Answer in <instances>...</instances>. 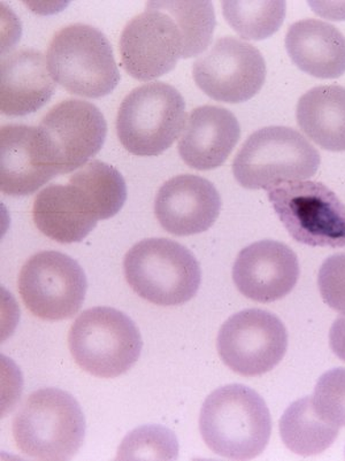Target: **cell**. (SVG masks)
I'll return each instance as SVG.
<instances>
[{
    "instance_id": "6da1fadb",
    "label": "cell",
    "mask_w": 345,
    "mask_h": 461,
    "mask_svg": "<svg viewBox=\"0 0 345 461\" xmlns=\"http://www.w3.org/2000/svg\"><path fill=\"white\" fill-rule=\"evenodd\" d=\"M272 418L263 397L243 384H228L206 398L199 430L215 455L250 460L263 454L271 438Z\"/></svg>"
},
{
    "instance_id": "7a4b0ae2",
    "label": "cell",
    "mask_w": 345,
    "mask_h": 461,
    "mask_svg": "<svg viewBox=\"0 0 345 461\" xmlns=\"http://www.w3.org/2000/svg\"><path fill=\"white\" fill-rule=\"evenodd\" d=\"M16 447L40 460H69L80 450L86 436L81 406L64 390H37L20 407L14 420Z\"/></svg>"
},
{
    "instance_id": "3957f363",
    "label": "cell",
    "mask_w": 345,
    "mask_h": 461,
    "mask_svg": "<svg viewBox=\"0 0 345 461\" xmlns=\"http://www.w3.org/2000/svg\"><path fill=\"white\" fill-rule=\"evenodd\" d=\"M47 61L53 80L80 97H105L120 82L110 41L89 24L74 23L57 32Z\"/></svg>"
},
{
    "instance_id": "277c9868",
    "label": "cell",
    "mask_w": 345,
    "mask_h": 461,
    "mask_svg": "<svg viewBox=\"0 0 345 461\" xmlns=\"http://www.w3.org/2000/svg\"><path fill=\"white\" fill-rule=\"evenodd\" d=\"M124 276L131 288L152 304L177 306L196 296L201 266L188 248L168 239L141 240L127 252Z\"/></svg>"
},
{
    "instance_id": "5b68a950",
    "label": "cell",
    "mask_w": 345,
    "mask_h": 461,
    "mask_svg": "<svg viewBox=\"0 0 345 461\" xmlns=\"http://www.w3.org/2000/svg\"><path fill=\"white\" fill-rule=\"evenodd\" d=\"M320 163L318 149L301 132L272 126L249 137L235 157L232 173L245 189L269 190L314 176Z\"/></svg>"
},
{
    "instance_id": "8992f818",
    "label": "cell",
    "mask_w": 345,
    "mask_h": 461,
    "mask_svg": "<svg viewBox=\"0 0 345 461\" xmlns=\"http://www.w3.org/2000/svg\"><path fill=\"white\" fill-rule=\"evenodd\" d=\"M69 351L83 371L102 379L127 373L139 360L143 342L139 328L122 311L93 307L78 315L68 335Z\"/></svg>"
},
{
    "instance_id": "52a82bcc",
    "label": "cell",
    "mask_w": 345,
    "mask_h": 461,
    "mask_svg": "<svg viewBox=\"0 0 345 461\" xmlns=\"http://www.w3.org/2000/svg\"><path fill=\"white\" fill-rule=\"evenodd\" d=\"M186 122V102L174 86L152 82L132 91L116 116V134L128 152L157 157L168 151Z\"/></svg>"
},
{
    "instance_id": "ba28073f",
    "label": "cell",
    "mask_w": 345,
    "mask_h": 461,
    "mask_svg": "<svg viewBox=\"0 0 345 461\" xmlns=\"http://www.w3.org/2000/svg\"><path fill=\"white\" fill-rule=\"evenodd\" d=\"M269 202L289 235L320 248H345V206L325 185L284 182L268 190Z\"/></svg>"
},
{
    "instance_id": "9c48e42d",
    "label": "cell",
    "mask_w": 345,
    "mask_h": 461,
    "mask_svg": "<svg viewBox=\"0 0 345 461\" xmlns=\"http://www.w3.org/2000/svg\"><path fill=\"white\" fill-rule=\"evenodd\" d=\"M18 288L29 312L47 321H60L81 310L88 282L77 260L65 253L41 251L21 268Z\"/></svg>"
},
{
    "instance_id": "30bf717a",
    "label": "cell",
    "mask_w": 345,
    "mask_h": 461,
    "mask_svg": "<svg viewBox=\"0 0 345 461\" xmlns=\"http://www.w3.org/2000/svg\"><path fill=\"white\" fill-rule=\"evenodd\" d=\"M220 358L240 375H263L276 368L288 348V332L276 314L248 309L232 315L220 328Z\"/></svg>"
},
{
    "instance_id": "8fae6325",
    "label": "cell",
    "mask_w": 345,
    "mask_h": 461,
    "mask_svg": "<svg viewBox=\"0 0 345 461\" xmlns=\"http://www.w3.org/2000/svg\"><path fill=\"white\" fill-rule=\"evenodd\" d=\"M123 68L136 80L148 82L176 68L186 59V41L173 16L158 2L124 27L119 41Z\"/></svg>"
},
{
    "instance_id": "7c38bea8",
    "label": "cell",
    "mask_w": 345,
    "mask_h": 461,
    "mask_svg": "<svg viewBox=\"0 0 345 461\" xmlns=\"http://www.w3.org/2000/svg\"><path fill=\"white\" fill-rule=\"evenodd\" d=\"M266 62L248 41L227 36L215 41L194 62L195 82L214 101L240 104L259 93L266 80Z\"/></svg>"
},
{
    "instance_id": "4fadbf2b",
    "label": "cell",
    "mask_w": 345,
    "mask_h": 461,
    "mask_svg": "<svg viewBox=\"0 0 345 461\" xmlns=\"http://www.w3.org/2000/svg\"><path fill=\"white\" fill-rule=\"evenodd\" d=\"M60 174L88 164L105 142L107 123L94 104L66 99L57 104L40 123Z\"/></svg>"
},
{
    "instance_id": "5bb4252c",
    "label": "cell",
    "mask_w": 345,
    "mask_h": 461,
    "mask_svg": "<svg viewBox=\"0 0 345 461\" xmlns=\"http://www.w3.org/2000/svg\"><path fill=\"white\" fill-rule=\"evenodd\" d=\"M60 174L40 127L6 124L0 130V190L29 196Z\"/></svg>"
},
{
    "instance_id": "9a60e30c",
    "label": "cell",
    "mask_w": 345,
    "mask_h": 461,
    "mask_svg": "<svg viewBox=\"0 0 345 461\" xmlns=\"http://www.w3.org/2000/svg\"><path fill=\"white\" fill-rule=\"evenodd\" d=\"M301 274L296 253L288 245L265 240L239 253L232 280L243 296L258 303H272L293 292Z\"/></svg>"
},
{
    "instance_id": "2e32d148",
    "label": "cell",
    "mask_w": 345,
    "mask_h": 461,
    "mask_svg": "<svg viewBox=\"0 0 345 461\" xmlns=\"http://www.w3.org/2000/svg\"><path fill=\"white\" fill-rule=\"evenodd\" d=\"M222 210L219 191L206 178L185 174L170 178L158 191L155 214L166 231L176 236L210 230Z\"/></svg>"
},
{
    "instance_id": "e0dca14e",
    "label": "cell",
    "mask_w": 345,
    "mask_h": 461,
    "mask_svg": "<svg viewBox=\"0 0 345 461\" xmlns=\"http://www.w3.org/2000/svg\"><path fill=\"white\" fill-rule=\"evenodd\" d=\"M240 137V123L231 111L220 106H199L186 120L178 153L191 168H218L230 157Z\"/></svg>"
},
{
    "instance_id": "ac0fdd59",
    "label": "cell",
    "mask_w": 345,
    "mask_h": 461,
    "mask_svg": "<svg viewBox=\"0 0 345 461\" xmlns=\"http://www.w3.org/2000/svg\"><path fill=\"white\" fill-rule=\"evenodd\" d=\"M57 85L43 53L20 49L3 58L0 66V110L7 116L39 111L52 98Z\"/></svg>"
},
{
    "instance_id": "d6986e66",
    "label": "cell",
    "mask_w": 345,
    "mask_h": 461,
    "mask_svg": "<svg viewBox=\"0 0 345 461\" xmlns=\"http://www.w3.org/2000/svg\"><path fill=\"white\" fill-rule=\"evenodd\" d=\"M32 219L41 234L61 244L82 242L99 221L88 194L70 182L41 190L32 206Z\"/></svg>"
},
{
    "instance_id": "ffe728a7",
    "label": "cell",
    "mask_w": 345,
    "mask_h": 461,
    "mask_svg": "<svg viewBox=\"0 0 345 461\" xmlns=\"http://www.w3.org/2000/svg\"><path fill=\"white\" fill-rule=\"evenodd\" d=\"M291 60L318 78H338L345 73V36L325 21L305 19L291 24L286 35Z\"/></svg>"
},
{
    "instance_id": "44dd1931",
    "label": "cell",
    "mask_w": 345,
    "mask_h": 461,
    "mask_svg": "<svg viewBox=\"0 0 345 461\" xmlns=\"http://www.w3.org/2000/svg\"><path fill=\"white\" fill-rule=\"evenodd\" d=\"M298 126L320 148L345 151V88L322 86L307 91L297 104Z\"/></svg>"
},
{
    "instance_id": "7402d4cb",
    "label": "cell",
    "mask_w": 345,
    "mask_h": 461,
    "mask_svg": "<svg viewBox=\"0 0 345 461\" xmlns=\"http://www.w3.org/2000/svg\"><path fill=\"white\" fill-rule=\"evenodd\" d=\"M340 428L322 420L312 397L295 401L280 419L282 442L291 452L302 456L322 454L335 442Z\"/></svg>"
},
{
    "instance_id": "603a6c76",
    "label": "cell",
    "mask_w": 345,
    "mask_h": 461,
    "mask_svg": "<svg viewBox=\"0 0 345 461\" xmlns=\"http://www.w3.org/2000/svg\"><path fill=\"white\" fill-rule=\"evenodd\" d=\"M69 182L88 194L99 220L113 218L127 201V185L122 173L101 160H91L83 166Z\"/></svg>"
},
{
    "instance_id": "cb8c5ba5",
    "label": "cell",
    "mask_w": 345,
    "mask_h": 461,
    "mask_svg": "<svg viewBox=\"0 0 345 461\" xmlns=\"http://www.w3.org/2000/svg\"><path fill=\"white\" fill-rule=\"evenodd\" d=\"M227 23L244 40L268 39L286 18V2H222Z\"/></svg>"
},
{
    "instance_id": "d4e9b609",
    "label": "cell",
    "mask_w": 345,
    "mask_h": 461,
    "mask_svg": "<svg viewBox=\"0 0 345 461\" xmlns=\"http://www.w3.org/2000/svg\"><path fill=\"white\" fill-rule=\"evenodd\" d=\"M176 20L186 41V59L201 55L211 44L215 28L211 2H158Z\"/></svg>"
},
{
    "instance_id": "484cf974",
    "label": "cell",
    "mask_w": 345,
    "mask_h": 461,
    "mask_svg": "<svg viewBox=\"0 0 345 461\" xmlns=\"http://www.w3.org/2000/svg\"><path fill=\"white\" fill-rule=\"evenodd\" d=\"M177 452V439L173 431L163 426H144L123 439L118 459L174 460Z\"/></svg>"
},
{
    "instance_id": "4316f807",
    "label": "cell",
    "mask_w": 345,
    "mask_h": 461,
    "mask_svg": "<svg viewBox=\"0 0 345 461\" xmlns=\"http://www.w3.org/2000/svg\"><path fill=\"white\" fill-rule=\"evenodd\" d=\"M312 402L322 420L338 428L345 427V368L322 374L315 384Z\"/></svg>"
},
{
    "instance_id": "83f0119b",
    "label": "cell",
    "mask_w": 345,
    "mask_h": 461,
    "mask_svg": "<svg viewBox=\"0 0 345 461\" xmlns=\"http://www.w3.org/2000/svg\"><path fill=\"white\" fill-rule=\"evenodd\" d=\"M320 294L331 309L345 315V253L323 261L318 276Z\"/></svg>"
},
{
    "instance_id": "f1b7e54d",
    "label": "cell",
    "mask_w": 345,
    "mask_h": 461,
    "mask_svg": "<svg viewBox=\"0 0 345 461\" xmlns=\"http://www.w3.org/2000/svg\"><path fill=\"white\" fill-rule=\"evenodd\" d=\"M330 346L331 351L345 361V315L335 320L330 331Z\"/></svg>"
}]
</instances>
